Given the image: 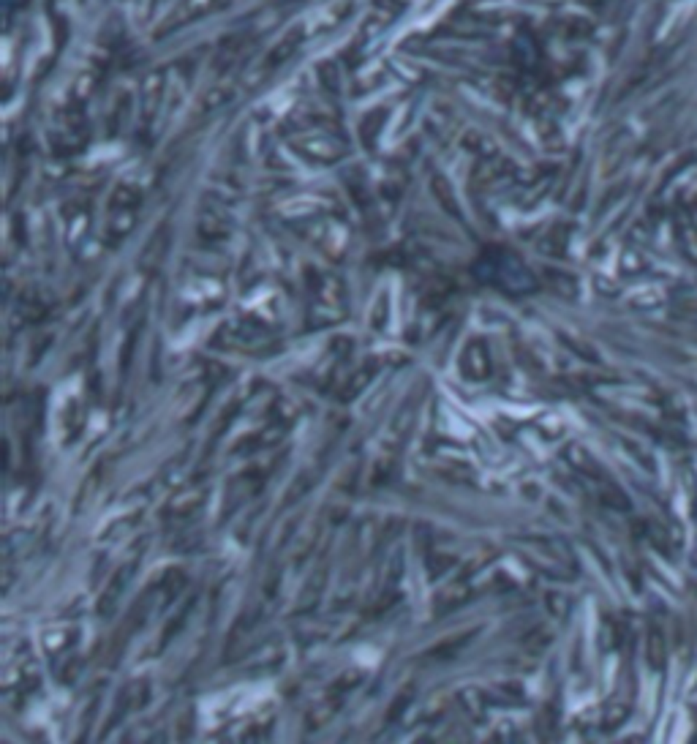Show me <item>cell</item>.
<instances>
[{
	"mask_svg": "<svg viewBox=\"0 0 697 744\" xmlns=\"http://www.w3.org/2000/svg\"><path fill=\"white\" fill-rule=\"evenodd\" d=\"M649 660H651L653 668H662L665 665V635L653 627L651 635H649Z\"/></svg>",
	"mask_w": 697,
	"mask_h": 744,
	"instance_id": "6da1fadb",
	"label": "cell"
}]
</instances>
